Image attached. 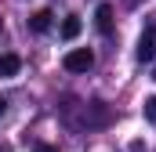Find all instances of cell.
<instances>
[{
  "instance_id": "1",
  "label": "cell",
  "mask_w": 156,
  "mask_h": 152,
  "mask_svg": "<svg viewBox=\"0 0 156 152\" xmlns=\"http://www.w3.org/2000/svg\"><path fill=\"white\" fill-rule=\"evenodd\" d=\"M62 65H66V73H87V69L94 65V54H91L87 47H73V51H66Z\"/></svg>"
},
{
  "instance_id": "2",
  "label": "cell",
  "mask_w": 156,
  "mask_h": 152,
  "mask_svg": "<svg viewBox=\"0 0 156 152\" xmlns=\"http://www.w3.org/2000/svg\"><path fill=\"white\" fill-rule=\"evenodd\" d=\"M134 58H138V62H153V58H156V26H149V29L138 36Z\"/></svg>"
},
{
  "instance_id": "3",
  "label": "cell",
  "mask_w": 156,
  "mask_h": 152,
  "mask_svg": "<svg viewBox=\"0 0 156 152\" xmlns=\"http://www.w3.org/2000/svg\"><path fill=\"white\" fill-rule=\"evenodd\" d=\"M94 29L102 36H113V4H98L94 7Z\"/></svg>"
},
{
  "instance_id": "4",
  "label": "cell",
  "mask_w": 156,
  "mask_h": 152,
  "mask_svg": "<svg viewBox=\"0 0 156 152\" xmlns=\"http://www.w3.org/2000/svg\"><path fill=\"white\" fill-rule=\"evenodd\" d=\"M102 123H109L105 102H91V105H87V127H102Z\"/></svg>"
},
{
  "instance_id": "5",
  "label": "cell",
  "mask_w": 156,
  "mask_h": 152,
  "mask_svg": "<svg viewBox=\"0 0 156 152\" xmlns=\"http://www.w3.org/2000/svg\"><path fill=\"white\" fill-rule=\"evenodd\" d=\"M18 69H22V58L18 54H0V80L18 76Z\"/></svg>"
},
{
  "instance_id": "6",
  "label": "cell",
  "mask_w": 156,
  "mask_h": 152,
  "mask_svg": "<svg viewBox=\"0 0 156 152\" xmlns=\"http://www.w3.org/2000/svg\"><path fill=\"white\" fill-rule=\"evenodd\" d=\"M51 18H55L51 11H33L29 15V33H47L51 29Z\"/></svg>"
},
{
  "instance_id": "7",
  "label": "cell",
  "mask_w": 156,
  "mask_h": 152,
  "mask_svg": "<svg viewBox=\"0 0 156 152\" xmlns=\"http://www.w3.org/2000/svg\"><path fill=\"white\" fill-rule=\"evenodd\" d=\"M80 29H83L80 15H69V18L62 22V36H66V40H76V36H80Z\"/></svg>"
},
{
  "instance_id": "8",
  "label": "cell",
  "mask_w": 156,
  "mask_h": 152,
  "mask_svg": "<svg viewBox=\"0 0 156 152\" xmlns=\"http://www.w3.org/2000/svg\"><path fill=\"white\" fill-rule=\"evenodd\" d=\"M142 112H145L149 123H156V94H153V98H145V109H142Z\"/></svg>"
},
{
  "instance_id": "9",
  "label": "cell",
  "mask_w": 156,
  "mask_h": 152,
  "mask_svg": "<svg viewBox=\"0 0 156 152\" xmlns=\"http://www.w3.org/2000/svg\"><path fill=\"white\" fill-rule=\"evenodd\" d=\"M33 152H58V149H55V145H47V141H40V145H37Z\"/></svg>"
},
{
  "instance_id": "10",
  "label": "cell",
  "mask_w": 156,
  "mask_h": 152,
  "mask_svg": "<svg viewBox=\"0 0 156 152\" xmlns=\"http://www.w3.org/2000/svg\"><path fill=\"white\" fill-rule=\"evenodd\" d=\"M4 112H7V102H4V98H0V116H4Z\"/></svg>"
},
{
  "instance_id": "11",
  "label": "cell",
  "mask_w": 156,
  "mask_h": 152,
  "mask_svg": "<svg viewBox=\"0 0 156 152\" xmlns=\"http://www.w3.org/2000/svg\"><path fill=\"white\" fill-rule=\"evenodd\" d=\"M127 4H131V7H134V4H142V0H127Z\"/></svg>"
},
{
  "instance_id": "12",
  "label": "cell",
  "mask_w": 156,
  "mask_h": 152,
  "mask_svg": "<svg viewBox=\"0 0 156 152\" xmlns=\"http://www.w3.org/2000/svg\"><path fill=\"white\" fill-rule=\"evenodd\" d=\"M153 80H156V69H153Z\"/></svg>"
},
{
  "instance_id": "13",
  "label": "cell",
  "mask_w": 156,
  "mask_h": 152,
  "mask_svg": "<svg viewBox=\"0 0 156 152\" xmlns=\"http://www.w3.org/2000/svg\"><path fill=\"white\" fill-rule=\"evenodd\" d=\"M0 29H4V22H0Z\"/></svg>"
}]
</instances>
